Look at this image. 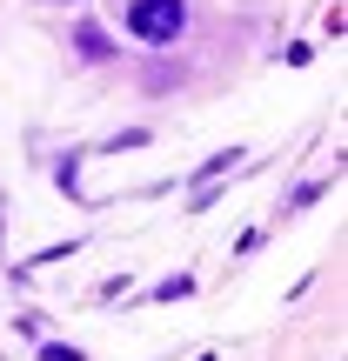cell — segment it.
Listing matches in <instances>:
<instances>
[{
    "instance_id": "cell-1",
    "label": "cell",
    "mask_w": 348,
    "mask_h": 361,
    "mask_svg": "<svg viewBox=\"0 0 348 361\" xmlns=\"http://www.w3.org/2000/svg\"><path fill=\"white\" fill-rule=\"evenodd\" d=\"M128 34L148 40V47H168V40L188 34V7L181 0H128Z\"/></svg>"
},
{
    "instance_id": "cell-2",
    "label": "cell",
    "mask_w": 348,
    "mask_h": 361,
    "mask_svg": "<svg viewBox=\"0 0 348 361\" xmlns=\"http://www.w3.org/2000/svg\"><path fill=\"white\" fill-rule=\"evenodd\" d=\"M74 47L88 54V61H101V54H107V34H101V27H80V34H74Z\"/></svg>"
},
{
    "instance_id": "cell-3",
    "label": "cell",
    "mask_w": 348,
    "mask_h": 361,
    "mask_svg": "<svg viewBox=\"0 0 348 361\" xmlns=\"http://www.w3.org/2000/svg\"><path fill=\"white\" fill-rule=\"evenodd\" d=\"M155 295H161V301H181V295H194V281H188V274H174V281H161Z\"/></svg>"
},
{
    "instance_id": "cell-4",
    "label": "cell",
    "mask_w": 348,
    "mask_h": 361,
    "mask_svg": "<svg viewBox=\"0 0 348 361\" xmlns=\"http://www.w3.org/2000/svg\"><path fill=\"white\" fill-rule=\"evenodd\" d=\"M47 361H80L74 348H61V341H47Z\"/></svg>"
}]
</instances>
